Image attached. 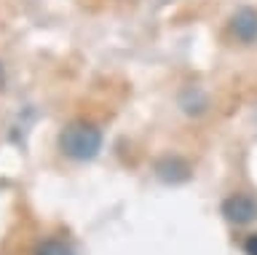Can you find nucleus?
Instances as JSON below:
<instances>
[{"mask_svg": "<svg viewBox=\"0 0 257 255\" xmlns=\"http://www.w3.org/2000/svg\"><path fill=\"white\" fill-rule=\"evenodd\" d=\"M59 148L64 156L75 158V161H88L99 153L102 132L91 124H70L59 134Z\"/></svg>", "mask_w": 257, "mask_h": 255, "instance_id": "1", "label": "nucleus"}, {"mask_svg": "<svg viewBox=\"0 0 257 255\" xmlns=\"http://www.w3.org/2000/svg\"><path fill=\"white\" fill-rule=\"evenodd\" d=\"M222 215L236 226H244V223L257 218V202L246 194H233L230 199H225L222 204Z\"/></svg>", "mask_w": 257, "mask_h": 255, "instance_id": "2", "label": "nucleus"}, {"mask_svg": "<svg viewBox=\"0 0 257 255\" xmlns=\"http://www.w3.org/2000/svg\"><path fill=\"white\" fill-rule=\"evenodd\" d=\"M230 30L241 43H252L257 41V11L252 9H241L236 17L230 19Z\"/></svg>", "mask_w": 257, "mask_h": 255, "instance_id": "3", "label": "nucleus"}, {"mask_svg": "<svg viewBox=\"0 0 257 255\" xmlns=\"http://www.w3.org/2000/svg\"><path fill=\"white\" fill-rule=\"evenodd\" d=\"M158 175L161 180L166 183H180L188 178V164L180 161V158H164V161L158 164Z\"/></svg>", "mask_w": 257, "mask_h": 255, "instance_id": "4", "label": "nucleus"}, {"mask_svg": "<svg viewBox=\"0 0 257 255\" xmlns=\"http://www.w3.org/2000/svg\"><path fill=\"white\" fill-rule=\"evenodd\" d=\"M35 255H72V250H70L67 244L54 242V239H51V242H43V244H40L38 250H35Z\"/></svg>", "mask_w": 257, "mask_h": 255, "instance_id": "5", "label": "nucleus"}, {"mask_svg": "<svg viewBox=\"0 0 257 255\" xmlns=\"http://www.w3.org/2000/svg\"><path fill=\"white\" fill-rule=\"evenodd\" d=\"M244 252H246V255H257V234H252V236L244 242Z\"/></svg>", "mask_w": 257, "mask_h": 255, "instance_id": "6", "label": "nucleus"}, {"mask_svg": "<svg viewBox=\"0 0 257 255\" xmlns=\"http://www.w3.org/2000/svg\"><path fill=\"white\" fill-rule=\"evenodd\" d=\"M6 86V70H3V65H0V89Z\"/></svg>", "mask_w": 257, "mask_h": 255, "instance_id": "7", "label": "nucleus"}]
</instances>
